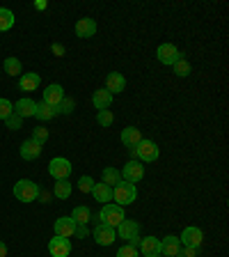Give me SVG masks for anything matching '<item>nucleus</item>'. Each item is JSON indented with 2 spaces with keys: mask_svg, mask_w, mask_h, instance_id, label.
<instances>
[{
  "mask_svg": "<svg viewBox=\"0 0 229 257\" xmlns=\"http://www.w3.org/2000/svg\"><path fill=\"white\" fill-rule=\"evenodd\" d=\"M39 191H42L39 184L32 182V179H19L14 184V198L19 202H35L39 198Z\"/></svg>",
  "mask_w": 229,
  "mask_h": 257,
  "instance_id": "obj_1",
  "label": "nucleus"
},
{
  "mask_svg": "<svg viewBox=\"0 0 229 257\" xmlns=\"http://www.w3.org/2000/svg\"><path fill=\"white\" fill-rule=\"evenodd\" d=\"M131 154L138 156L140 163H154V161H158L160 150L154 140H140L135 147H131Z\"/></svg>",
  "mask_w": 229,
  "mask_h": 257,
  "instance_id": "obj_2",
  "label": "nucleus"
},
{
  "mask_svg": "<svg viewBox=\"0 0 229 257\" xmlns=\"http://www.w3.org/2000/svg\"><path fill=\"white\" fill-rule=\"evenodd\" d=\"M135 198H138V188H135V184H128V182H119L117 186L112 188V200H115V204H119V207H126V204L135 202Z\"/></svg>",
  "mask_w": 229,
  "mask_h": 257,
  "instance_id": "obj_3",
  "label": "nucleus"
},
{
  "mask_svg": "<svg viewBox=\"0 0 229 257\" xmlns=\"http://www.w3.org/2000/svg\"><path fill=\"white\" fill-rule=\"evenodd\" d=\"M99 218H101V223L110 225V227H117L126 216H124V207H119V204H115V202H108V204H103L101 207Z\"/></svg>",
  "mask_w": 229,
  "mask_h": 257,
  "instance_id": "obj_4",
  "label": "nucleus"
},
{
  "mask_svg": "<svg viewBox=\"0 0 229 257\" xmlns=\"http://www.w3.org/2000/svg\"><path fill=\"white\" fill-rule=\"evenodd\" d=\"M71 170H74V166H71L67 159H62V156H58V159H53L48 163V175L53 177L55 182H58V179H69Z\"/></svg>",
  "mask_w": 229,
  "mask_h": 257,
  "instance_id": "obj_5",
  "label": "nucleus"
},
{
  "mask_svg": "<svg viewBox=\"0 0 229 257\" xmlns=\"http://www.w3.org/2000/svg\"><path fill=\"white\" fill-rule=\"evenodd\" d=\"M156 58H158L160 64H167V67H172V64L176 62V60H181V51L174 46V44H160L158 48H156Z\"/></svg>",
  "mask_w": 229,
  "mask_h": 257,
  "instance_id": "obj_6",
  "label": "nucleus"
},
{
  "mask_svg": "<svg viewBox=\"0 0 229 257\" xmlns=\"http://www.w3.org/2000/svg\"><path fill=\"white\" fill-rule=\"evenodd\" d=\"M94 241L99 243V246H112L115 243V239H117V230L115 227H110V225H106V223H99L94 227Z\"/></svg>",
  "mask_w": 229,
  "mask_h": 257,
  "instance_id": "obj_7",
  "label": "nucleus"
},
{
  "mask_svg": "<svg viewBox=\"0 0 229 257\" xmlns=\"http://www.w3.org/2000/svg\"><path fill=\"white\" fill-rule=\"evenodd\" d=\"M119 172H122L124 182L138 184V182H142V177H144V166L140 161H128L126 166H124V170H119Z\"/></svg>",
  "mask_w": 229,
  "mask_h": 257,
  "instance_id": "obj_8",
  "label": "nucleus"
},
{
  "mask_svg": "<svg viewBox=\"0 0 229 257\" xmlns=\"http://www.w3.org/2000/svg\"><path fill=\"white\" fill-rule=\"evenodd\" d=\"M179 241H181V246H186V248H199L202 246V241H204V234H202L199 227L190 225V227H186V230L181 232Z\"/></svg>",
  "mask_w": 229,
  "mask_h": 257,
  "instance_id": "obj_9",
  "label": "nucleus"
},
{
  "mask_svg": "<svg viewBox=\"0 0 229 257\" xmlns=\"http://www.w3.org/2000/svg\"><path fill=\"white\" fill-rule=\"evenodd\" d=\"M76 227H78V225L74 223V218H71V216H60V218L55 220V225H53V232H55V236L71 239V236L76 234Z\"/></svg>",
  "mask_w": 229,
  "mask_h": 257,
  "instance_id": "obj_10",
  "label": "nucleus"
},
{
  "mask_svg": "<svg viewBox=\"0 0 229 257\" xmlns=\"http://www.w3.org/2000/svg\"><path fill=\"white\" fill-rule=\"evenodd\" d=\"M42 94H44V103H48V106L58 108L60 101L64 99V87L58 85V83H53V85H46V87H44Z\"/></svg>",
  "mask_w": 229,
  "mask_h": 257,
  "instance_id": "obj_11",
  "label": "nucleus"
},
{
  "mask_svg": "<svg viewBox=\"0 0 229 257\" xmlns=\"http://www.w3.org/2000/svg\"><path fill=\"white\" fill-rule=\"evenodd\" d=\"M48 250L53 257H67L71 252V241L64 239V236H53L48 241Z\"/></svg>",
  "mask_w": 229,
  "mask_h": 257,
  "instance_id": "obj_12",
  "label": "nucleus"
},
{
  "mask_svg": "<svg viewBox=\"0 0 229 257\" xmlns=\"http://www.w3.org/2000/svg\"><path fill=\"white\" fill-rule=\"evenodd\" d=\"M115 230H117V236H119V239H126V241H131L133 236H140V225H138V220L124 218L122 223L115 227Z\"/></svg>",
  "mask_w": 229,
  "mask_h": 257,
  "instance_id": "obj_13",
  "label": "nucleus"
},
{
  "mask_svg": "<svg viewBox=\"0 0 229 257\" xmlns=\"http://www.w3.org/2000/svg\"><path fill=\"white\" fill-rule=\"evenodd\" d=\"M42 150H44L42 143H37V140L28 138V140H23V145H21V159H23V161H35V159H39Z\"/></svg>",
  "mask_w": 229,
  "mask_h": 257,
  "instance_id": "obj_14",
  "label": "nucleus"
},
{
  "mask_svg": "<svg viewBox=\"0 0 229 257\" xmlns=\"http://www.w3.org/2000/svg\"><path fill=\"white\" fill-rule=\"evenodd\" d=\"M124 87H126V78H124V74H119V71H110V74L106 76V90L110 92L112 96L117 94V92H124Z\"/></svg>",
  "mask_w": 229,
  "mask_h": 257,
  "instance_id": "obj_15",
  "label": "nucleus"
},
{
  "mask_svg": "<svg viewBox=\"0 0 229 257\" xmlns=\"http://www.w3.org/2000/svg\"><path fill=\"white\" fill-rule=\"evenodd\" d=\"M96 35V21L94 19H78L76 21V37L90 39Z\"/></svg>",
  "mask_w": 229,
  "mask_h": 257,
  "instance_id": "obj_16",
  "label": "nucleus"
},
{
  "mask_svg": "<svg viewBox=\"0 0 229 257\" xmlns=\"http://www.w3.org/2000/svg\"><path fill=\"white\" fill-rule=\"evenodd\" d=\"M35 110H37V101H32L30 96H23V99H19L14 106V112L19 115V117H35Z\"/></svg>",
  "mask_w": 229,
  "mask_h": 257,
  "instance_id": "obj_17",
  "label": "nucleus"
},
{
  "mask_svg": "<svg viewBox=\"0 0 229 257\" xmlns=\"http://www.w3.org/2000/svg\"><path fill=\"white\" fill-rule=\"evenodd\" d=\"M179 248H181V241H179V236L167 234L165 239H160V255H165V257H176Z\"/></svg>",
  "mask_w": 229,
  "mask_h": 257,
  "instance_id": "obj_18",
  "label": "nucleus"
},
{
  "mask_svg": "<svg viewBox=\"0 0 229 257\" xmlns=\"http://www.w3.org/2000/svg\"><path fill=\"white\" fill-rule=\"evenodd\" d=\"M92 103H94L96 112L99 110H108L112 106V94L106 90V87H99V90L92 94Z\"/></svg>",
  "mask_w": 229,
  "mask_h": 257,
  "instance_id": "obj_19",
  "label": "nucleus"
},
{
  "mask_svg": "<svg viewBox=\"0 0 229 257\" xmlns=\"http://www.w3.org/2000/svg\"><path fill=\"white\" fill-rule=\"evenodd\" d=\"M39 85H42V76L35 74V71L19 76V87H21L23 92H35Z\"/></svg>",
  "mask_w": 229,
  "mask_h": 257,
  "instance_id": "obj_20",
  "label": "nucleus"
},
{
  "mask_svg": "<svg viewBox=\"0 0 229 257\" xmlns=\"http://www.w3.org/2000/svg\"><path fill=\"white\" fill-rule=\"evenodd\" d=\"M140 248H142L144 257H154L160 252V239H156V236H142L140 239Z\"/></svg>",
  "mask_w": 229,
  "mask_h": 257,
  "instance_id": "obj_21",
  "label": "nucleus"
},
{
  "mask_svg": "<svg viewBox=\"0 0 229 257\" xmlns=\"http://www.w3.org/2000/svg\"><path fill=\"white\" fill-rule=\"evenodd\" d=\"M119 140L131 150V147H135V145L142 140V134H140V128H135V126H126L122 134H119Z\"/></svg>",
  "mask_w": 229,
  "mask_h": 257,
  "instance_id": "obj_22",
  "label": "nucleus"
},
{
  "mask_svg": "<svg viewBox=\"0 0 229 257\" xmlns=\"http://www.w3.org/2000/svg\"><path fill=\"white\" fill-rule=\"evenodd\" d=\"M92 195H94V200L96 202H101V204H108L112 200V188L110 186H106V184H96L94 182V186H92Z\"/></svg>",
  "mask_w": 229,
  "mask_h": 257,
  "instance_id": "obj_23",
  "label": "nucleus"
},
{
  "mask_svg": "<svg viewBox=\"0 0 229 257\" xmlns=\"http://www.w3.org/2000/svg\"><path fill=\"white\" fill-rule=\"evenodd\" d=\"M101 182L106 184V186L115 188L119 182H122V172H119L117 168H103V172H101Z\"/></svg>",
  "mask_w": 229,
  "mask_h": 257,
  "instance_id": "obj_24",
  "label": "nucleus"
},
{
  "mask_svg": "<svg viewBox=\"0 0 229 257\" xmlns=\"http://www.w3.org/2000/svg\"><path fill=\"white\" fill-rule=\"evenodd\" d=\"M55 115H58V110H55L53 106H48V103H37V110H35V117L39 119V122H48V119H53Z\"/></svg>",
  "mask_w": 229,
  "mask_h": 257,
  "instance_id": "obj_25",
  "label": "nucleus"
},
{
  "mask_svg": "<svg viewBox=\"0 0 229 257\" xmlns=\"http://www.w3.org/2000/svg\"><path fill=\"white\" fill-rule=\"evenodd\" d=\"M53 195L58 200H69V195H71L69 179H58V182H55V186H53Z\"/></svg>",
  "mask_w": 229,
  "mask_h": 257,
  "instance_id": "obj_26",
  "label": "nucleus"
},
{
  "mask_svg": "<svg viewBox=\"0 0 229 257\" xmlns=\"http://www.w3.org/2000/svg\"><path fill=\"white\" fill-rule=\"evenodd\" d=\"M3 69H5L7 76H21L23 74V64H21V60L7 58L5 62H3Z\"/></svg>",
  "mask_w": 229,
  "mask_h": 257,
  "instance_id": "obj_27",
  "label": "nucleus"
},
{
  "mask_svg": "<svg viewBox=\"0 0 229 257\" xmlns=\"http://www.w3.org/2000/svg\"><path fill=\"white\" fill-rule=\"evenodd\" d=\"M12 26H14V12L0 7V32H7Z\"/></svg>",
  "mask_w": 229,
  "mask_h": 257,
  "instance_id": "obj_28",
  "label": "nucleus"
},
{
  "mask_svg": "<svg viewBox=\"0 0 229 257\" xmlns=\"http://www.w3.org/2000/svg\"><path fill=\"white\" fill-rule=\"evenodd\" d=\"M71 218H74L76 225H87L90 218H92V214H90V209L87 207H76L74 211H71Z\"/></svg>",
  "mask_w": 229,
  "mask_h": 257,
  "instance_id": "obj_29",
  "label": "nucleus"
},
{
  "mask_svg": "<svg viewBox=\"0 0 229 257\" xmlns=\"http://www.w3.org/2000/svg\"><path fill=\"white\" fill-rule=\"evenodd\" d=\"M172 69H174V74L179 76V78H186V76H190V62H186V60H176L174 64H172Z\"/></svg>",
  "mask_w": 229,
  "mask_h": 257,
  "instance_id": "obj_30",
  "label": "nucleus"
},
{
  "mask_svg": "<svg viewBox=\"0 0 229 257\" xmlns=\"http://www.w3.org/2000/svg\"><path fill=\"white\" fill-rule=\"evenodd\" d=\"M96 122H99V126L108 128L112 122H115V115H112V110L108 108V110H99L96 112Z\"/></svg>",
  "mask_w": 229,
  "mask_h": 257,
  "instance_id": "obj_31",
  "label": "nucleus"
},
{
  "mask_svg": "<svg viewBox=\"0 0 229 257\" xmlns=\"http://www.w3.org/2000/svg\"><path fill=\"white\" fill-rule=\"evenodd\" d=\"M74 108H76V101H74V99H67V96H64L55 110H58V115H69V112H74Z\"/></svg>",
  "mask_w": 229,
  "mask_h": 257,
  "instance_id": "obj_32",
  "label": "nucleus"
},
{
  "mask_svg": "<svg viewBox=\"0 0 229 257\" xmlns=\"http://www.w3.org/2000/svg\"><path fill=\"white\" fill-rule=\"evenodd\" d=\"M12 112H14V106H12L10 99H0V119L5 122V119L10 117Z\"/></svg>",
  "mask_w": 229,
  "mask_h": 257,
  "instance_id": "obj_33",
  "label": "nucleus"
},
{
  "mask_svg": "<svg viewBox=\"0 0 229 257\" xmlns=\"http://www.w3.org/2000/svg\"><path fill=\"white\" fill-rule=\"evenodd\" d=\"M32 140H37V143L44 145L48 140V128L42 126V124H39V126H35V131H32Z\"/></svg>",
  "mask_w": 229,
  "mask_h": 257,
  "instance_id": "obj_34",
  "label": "nucleus"
},
{
  "mask_svg": "<svg viewBox=\"0 0 229 257\" xmlns=\"http://www.w3.org/2000/svg\"><path fill=\"white\" fill-rule=\"evenodd\" d=\"M5 124H7V128H12V131H19V128L23 126V117H19L16 112H12L10 117L5 119Z\"/></svg>",
  "mask_w": 229,
  "mask_h": 257,
  "instance_id": "obj_35",
  "label": "nucleus"
},
{
  "mask_svg": "<svg viewBox=\"0 0 229 257\" xmlns=\"http://www.w3.org/2000/svg\"><path fill=\"white\" fill-rule=\"evenodd\" d=\"M117 257H140V250L126 243V246H122V248L117 250Z\"/></svg>",
  "mask_w": 229,
  "mask_h": 257,
  "instance_id": "obj_36",
  "label": "nucleus"
},
{
  "mask_svg": "<svg viewBox=\"0 0 229 257\" xmlns=\"http://www.w3.org/2000/svg\"><path fill=\"white\" fill-rule=\"evenodd\" d=\"M92 186H94V179H92V177H80L78 179L80 193H92Z\"/></svg>",
  "mask_w": 229,
  "mask_h": 257,
  "instance_id": "obj_37",
  "label": "nucleus"
},
{
  "mask_svg": "<svg viewBox=\"0 0 229 257\" xmlns=\"http://www.w3.org/2000/svg\"><path fill=\"white\" fill-rule=\"evenodd\" d=\"M197 250H199V248H186V246H181V248H179V252H176V257H197Z\"/></svg>",
  "mask_w": 229,
  "mask_h": 257,
  "instance_id": "obj_38",
  "label": "nucleus"
},
{
  "mask_svg": "<svg viewBox=\"0 0 229 257\" xmlns=\"http://www.w3.org/2000/svg\"><path fill=\"white\" fill-rule=\"evenodd\" d=\"M76 236L85 239V236H87V225H78V227H76Z\"/></svg>",
  "mask_w": 229,
  "mask_h": 257,
  "instance_id": "obj_39",
  "label": "nucleus"
},
{
  "mask_svg": "<svg viewBox=\"0 0 229 257\" xmlns=\"http://www.w3.org/2000/svg\"><path fill=\"white\" fill-rule=\"evenodd\" d=\"M53 53L55 55H64V48L60 46V44H53Z\"/></svg>",
  "mask_w": 229,
  "mask_h": 257,
  "instance_id": "obj_40",
  "label": "nucleus"
},
{
  "mask_svg": "<svg viewBox=\"0 0 229 257\" xmlns=\"http://www.w3.org/2000/svg\"><path fill=\"white\" fill-rule=\"evenodd\" d=\"M0 257H7V246H5V241H0Z\"/></svg>",
  "mask_w": 229,
  "mask_h": 257,
  "instance_id": "obj_41",
  "label": "nucleus"
},
{
  "mask_svg": "<svg viewBox=\"0 0 229 257\" xmlns=\"http://www.w3.org/2000/svg\"><path fill=\"white\" fill-rule=\"evenodd\" d=\"M154 257H165V255H160V252H158V255H154Z\"/></svg>",
  "mask_w": 229,
  "mask_h": 257,
  "instance_id": "obj_42",
  "label": "nucleus"
},
{
  "mask_svg": "<svg viewBox=\"0 0 229 257\" xmlns=\"http://www.w3.org/2000/svg\"><path fill=\"white\" fill-rule=\"evenodd\" d=\"M51 257H53V255H51Z\"/></svg>",
  "mask_w": 229,
  "mask_h": 257,
  "instance_id": "obj_43",
  "label": "nucleus"
}]
</instances>
